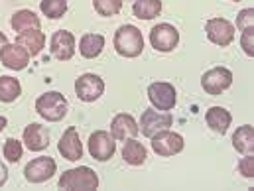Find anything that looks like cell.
I'll return each mask as SVG.
<instances>
[{
    "label": "cell",
    "mask_w": 254,
    "mask_h": 191,
    "mask_svg": "<svg viewBox=\"0 0 254 191\" xmlns=\"http://www.w3.org/2000/svg\"><path fill=\"white\" fill-rule=\"evenodd\" d=\"M115 50L119 56L123 58H138L144 52V38L142 32L132 26V24H125L117 30L115 34Z\"/></svg>",
    "instance_id": "6da1fadb"
},
{
    "label": "cell",
    "mask_w": 254,
    "mask_h": 191,
    "mask_svg": "<svg viewBox=\"0 0 254 191\" xmlns=\"http://www.w3.org/2000/svg\"><path fill=\"white\" fill-rule=\"evenodd\" d=\"M67 109H69L67 99L58 91H48V93H44L36 99V113L42 119L50 121V123L64 121L65 115H67Z\"/></svg>",
    "instance_id": "7a4b0ae2"
},
{
    "label": "cell",
    "mask_w": 254,
    "mask_h": 191,
    "mask_svg": "<svg viewBox=\"0 0 254 191\" xmlns=\"http://www.w3.org/2000/svg\"><path fill=\"white\" fill-rule=\"evenodd\" d=\"M58 186L62 190H81V191H93L99 188V176L87 168V166H81V168H73V170H67L62 174Z\"/></svg>",
    "instance_id": "3957f363"
},
{
    "label": "cell",
    "mask_w": 254,
    "mask_h": 191,
    "mask_svg": "<svg viewBox=\"0 0 254 191\" xmlns=\"http://www.w3.org/2000/svg\"><path fill=\"white\" fill-rule=\"evenodd\" d=\"M150 44L156 52H162V54H168V52H174L180 44V32L176 26L172 24H158L152 28L150 32Z\"/></svg>",
    "instance_id": "277c9868"
},
{
    "label": "cell",
    "mask_w": 254,
    "mask_h": 191,
    "mask_svg": "<svg viewBox=\"0 0 254 191\" xmlns=\"http://www.w3.org/2000/svg\"><path fill=\"white\" fill-rule=\"evenodd\" d=\"M89 154L93 156V160L97 162H107L115 156L117 152V140L113 138L111 132L107 130H97L89 136Z\"/></svg>",
    "instance_id": "5b68a950"
},
{
    "label": "cell",
    "mask_w": 254,
    "mask_h": 191,
    "mask_svg": "<svg viewBox=\"0 0 254 191\" xmlns=\"http://www.w3.org/2000/svg\"><path fill=\"white\" fill-rule=\"evenodd\" d=\"M148 99L152 103L154 109L158 111H166L170 113L176 103H178V95H176V89L172 83H166V81H156L148 87Z\"/></svg>",
    "instance_id": "8992f818"
},
{
    "label": "cell",
    "mask_w": 254,
    "mask_h": 191,
    "mask_svg": "<svg viewBox=\"0 0 254 191\" xmlns=\"http://www.w3.org/2000/svg\"><path fill=\"white\" fill-rule=\"evenodd\" d=\"M152 150L158 154V156H164V158H170V156H176L184 150V136L178 134V132H172V130H160L152 136Z\"/></svg>",
    "instance_id": "52a82bcc"
},
{
    "label": "cell",
    "mask_w": 254,
    "mask_h": 191,
    "mask_svg": "<svg viewBox=\"0 0 254 191\" xmlns=\"http://www.w3.org/2000/svg\"><path fill=\"white\" fill-rule=\"evenodd\" d=\"M233 85V73L227 67H213L207 73H203L201 77V87L205 89V93L217 97L223 91H227Z\"/></svg>",
    "instance_id": "ba28073f"
},
{
    "label": "cell",
    "mask_w": 254,
    "mask_h": 191,
    "mask_svg": "<svg viewBox=\"0 0 254 191\" xmlns=\"http://www.w3.org/2000/svg\"><path fill=\"white\" fill-rule=\"evenodd\" d=\"M56 170H58L56 160L50 158V156H42V158H36V160H32V162L26 164L24 178L30 184H44V182H48V180L54 178Z\"/></svg>",
    "instance_id": "9c48e42d"
},
{
    "label": "cell",
    "mask_w": 254,
    "mask_h": 191,
    "mask_svg": "<svg viewBox=\"0 0 254 191\" xmlns=\"http://www.w3.org/2000/svg\"><path fill=\"white\" fill-rule=\"evenodd\" d=\"M205 34L209 42H213L215 46L227 48L235 40V26L225 18H211L205 24Z\"/></svg>",
    "instance_id": "30bf717a"
},
{
    "label": "cell",
    "mask_w": 254,
    "mask_h": 191,
    "mask_svg": "<svg viewBox=\"0 0 254 191\" xmlns=\"http://www.w3.org/2000/svg\"><path fill=\"white\" fill-rule=\"evenodd\" d=\"M75 93L83 103H95L105 93V81L95 73H85L75 81Z\"/></svg>",
    "instance_id": "8fae6325"
},
{
    "label": "cell",
    "mask_w": 254,
    "mask_h": 191,
    "mask_svg": "<svg viewBox=\"0 0 254 191\" xmlns=\"http://www.w3.org/2000/svg\"><path fill=\"white\" fill-rule=\"evenodd\" d=\"M172 123H174V117L170 113L158 111V109H148V111L142 113V119H140L138 128L142 130V134L146 138H152L156 132L172 127Z\"/></svg>",
    "instance_id": "7c38bea8"
},
{
    "label": "cell",
    "mask_w": 254,
    "mask_h": 191,
    "mask_svg": "<svg viewBox=\"0 0 254 191\" xmlns=\"http://www.w3.org/2000/svg\"><path fill=\"white\" fill-rule=\"evenodd\" d=\"M75 36L67 30H58L54 32L52 40H50V52L56 60L60 62H69L73 56H75Z\"/></svg>",
    "instance_id": "4fadbf2b"
},
{
    "label": "cell",
    "mask_w": 254,
    "mask_h": 191,
    "mask_svg": "<svg viewBox=\"0 0 254 191\" xmlns=\"http://www.w3.org/2000/svg\"><path fill=\"white\" fill-rule=\"evenodd\" d=\"M30 54L18 44H6L0 52V64L12 71H22L30 64Z\"/></svg>",
    "instance_id": "5bb4252c"
},
{
    "label": "cell",
    "mask_w": 254,
    "mask_h": 191,
    "mask_svg": "<svg viewBox=\"0 0 254 191\" xmlns=\"http://www.w3.org/2000/svg\"><path fill=\"white\" fill-rule=\"evenodd\" d=\"M58 150H60V154L64 156L65 160H69V162H77V160L83 158V144H81L77 128L71 127L65 130L64 136L60 138Z\"/></svg>",
    "instance_id": "9a60e30c"
},
{
    "label": "cell",
    "mask_w": 254,
    "mask_h": 191,
    "mask_svg": "<svg viewBox=\"0 0 254 191\" xmlns=\"http://www.w3.org/2000/svg\"><path fill=\"white\" fill-rule=\"evenodd\" d=\"M138 132H140V128H138L136 119L132 115H127V113L117 115L113 119V123H111V134L119 142H127L130 138H136Z\"/></svg>",
    "instance_id": "2e32d148"
},
{
    "label": "cell",
    "mask_w": 254,
    "mask_h": 191,
    "mask_svg": "<svg viewBox=\"0 0 254 191\" xmlns=\"http://www.w3.org/2000/svg\"><path fill=\"white\" fill-rule=\"evenodd\" d=\"M24 142H26L28 150L42 152L50 146V130L38 123H32L24 128Z\"/></svg>",
    "instance_id": "e0dca14e"
},
{
    "label": "cell",
    "mask_w": 254,
    "mask_h": 191,
    "mask_svg": "<svg viewBox=\"0 0 254 191\" xmlns=\"http://www.w3.org/2000/svg\"><path fill=\"white\" fill-rule=\"evenodd\" d=\"M16 44L22 46L32 58L38 56L44 48H46V34L38 30H28V32H22L18 38H16Z\"/></svg>",
    "instance_id": "ac0fdd59"
},
{
    "label": "cell",
    "mask_w": 254,
    "mask_h": 191,
    "mask_svg": "<svg viewBox=\"0 0 254 191\" xmlns=\"http://www.w3.org/2000/svg\"><path fill=\"white\" fill-rule=\"evenodd\" d=\"M205 121H207V125L209 128L213 130V132H217V134H225L229 127H231V123H233V117H231V113L227 111V109H223V107H211L209 111H207V115H205Z\"/></svg>",
    "instance_id": "d6986e66"
},
{
    "label": "cell",
    "mask_w": 254,
    "mask_h": 191,
    "mask_svg": "<svg viewBox=\"0 0 254 191\" xmlns=\"http://www.w3.org/2000/svg\"><path fill=\"white\" fill-rule=\"evenodd\" d=\"M105 48V38L101 34H83V38L79 40V54L85 60H95L103 54Z\"/></svg>",
    "instance_id": "ffe728a7"
},
{
    "label": "cell",
    "mask_w": 254,
    "mask_h": 191,
    "mask_svg": "<svg viewBox=\"0 0 254 191\" xmlns=\"http://www.w3.org/2000/svg\"><path fill=\"white\" fill-rule=\"evenodd\" d=\"M233 146L237 152L241 154H254V128L251 125L237 128V132L233 134Z\"/></svg>",
    "instance_id": "44dd1931"
},
{
    "label": "cell",
    "mask_w": 254,
    "mask_h": 191,
    "mask_svg": "<svg viewBox=\"0 0 254 191\" xmlns=\"http://www.w3.org/2000/svg\"><path fill=\"white\" fill-rule=\"evenodd\" d=\"M10 26L14 28V32H20V34L22 32H28V30H38L40 28V18L32 10H18L12 16Z\"/></svg>",
    "instance_id": "7402d4cb"
},
{
    "label": "cell",
    "mask_w": 254,
    "mask_h": 191,
    "mask_svg": "<svg viewBox=\"0 0 254 191\" xmlns=\"http://www.w3.org/2000/svg\"><path fill=\"white\" fill-rule=\"evenodd\" d=\"M123 158H125V162H127L128 166H142L146 162V158H148V152H146V148L138 140L130 138V140L125 142Z\"/></svg>",
    "instance_id": "603a6c76"
},
{
    "label": "cell",
    "mask_w": 254,
    "mask_h": 191,
    "mask_svg": "<svg viewBox=\"0 0 254 191\" xmlns=\"http://www.w3.org/2000/svg\"><path fill=\"white\" fill-rule=\"evenodd\" d=\"M162 12V0H134L132 14L138 20H152Z\"/></svg>",
    "instance_id": "cb8c5ba5"
},
{
    "label": "cell",
    "mask_w": 254,
    "mask_h": 191,
    "mask_svg": "<svg viewBox=\"0 0 254 191\" xmlns=\"http://www.w3.org/2000/svg\"><path fill=\"white\" fill-rule=\"evenodd\" d=\"M22 93V87H20V81L10 77V75H2L0 77V101L2 103H12L20 97Z\"/></svg>",
    "instance_id": "d4e9b609"
},
{
    "label": "cell",
    "mask_w": 254,
    "mask_h": 191,
    "mask_svg": "<svg viewBox=\"0 0 254 191\" xmlns=\"http://www.w3.org/2000/svg\"><path fill=\"white\" fill-rule=\"evenodd\" d=\"M40 10L48 18L58 20V18H62L67 12V0H42L40 2Z\"/></svg>",
    "instance_id": "484cf974"
},
{
    "label": "cell",
    "mask_w": 254,
    "mask_h": 191,
    "mask_svg": "<svg viewBox=\"0 0 254 191\" xmlns=\"http://www.w3.org/2000/svg\"><path fill=\"white\" fill-rule=\"evenodd\" d=\"M93 6H95V12L99 16L111 18L123 10V0H93Z\"/></svg>",
    "instance_id": "4316f807"
},
{
    "label": "cell",
    "mask_w": 254,
    "mask_h": 191,
    "mask_svg": "<svg viewBox=\"0 0 254 191\" xmlns=\"http://www.w3.org/2000/svg\"><path fill=\"white\" fill-rule=\"evenodd\" d=\"M2 154L4 158L10 162V164H18L22 154H24V148H22V142H18L16 138H8L4 142V148H2Z\"/></svg>",
    "instance_id": "83f0119b"
},
{
    "label": "cell",
    "mask_w": 254,
    "mask_h": 191,
    "mask_svg": "<svg viewBox=\"0 0 254 191\" xmlns=\"http://www.w3.org/2000/svg\"><path fill=\"white\" fill-rule=\"evenodd\" d=\"M241 48H243V52H245L249 58H254V26L253 28L243 30V36H241Z\"/></svg>",
    "instance_id": "f1b7e54d"
},
{
    "label": "cell",
    "mask_w": 254,
    "mask_h": 191,
    "mask_svg": "<svg viewBox=\"0 0 254 191\" xmlns=\"http://www.w3.org/2000/svg\"><path fill=\"white\" fill-rule=\"evenodd\" d=\"M254 26V8H245L239 12L237 16V28L243 32L247 28H253Z\"/></svg>",
    "instance_id": "f546056e"
},
{
    "label": "cell",
    "mask_w": 254,
    "mask_h": 191,
    "mask_svg": "<svg viewBox=\"0 0 254 191\" xmlns=\"http://www.w3.org/2000/svg\"><path fill=\"white\" fill-rule=\"evenodd\" d=\"M239 172L243 174V178L253 180L254 178V154H247V156L239 162Z\"/></svg>",
    "instance_id": "4dcf8cb0"
},
{
    "label": "cell",
    "mask_w": 254,
    "mask_h": 191,
    "mask_svg": "<svg viewBox=\"0 0 254 191\" xmlns=\"http://www.w3.org/2000/svg\"><path fill=\"white\" fill-rule=\"evenodd\" d=\"M6 182H8V168L0 162V188H2Z\"/></svg>",
    "instance_id": "1f68e13d"
},
{
    "label": "cell",
    "mask_w": 254,
    "mask_h": 191,
    "mask_svg": "<svg viewBox=\"0 0 254 191\" xmlns=\"http://www.w3.org/2000/svg\"><path fill=\"white\" fill-rule=\"evenodd\" d=\"M6 44H8V38H6V36L0 32V52H2V48H4Z\"/></svg>",
    "instance_id": "d6a6232c"
},
{
    "label": "cell",
    "mask_w": 254,
    "mask_h": 191,
    "mask_svg": "<svg viewBox=\"0 0 254 191\" xmlns=\"http://www.w3.org/2000/svg\"><path fill=\"white\" fill-rule=\"evenodd\" d=\"M6 125H8V121H6V117H0V132L6 128Z\"/></svg>",
    "instance_id": "836d02e7"
},
{
    "label": "cell",
    "mask_w": 254,
    "mask_h": 191,
    "mask_svg": "<svg viewBox=\"0 0 254 191\" xmlns=\"http://www.w3.org/2000/svg\"><path fill=\"white\" fill-rule=\"evenodd\" d=\"M233 2H241V0H233Z\"/></svg>",
    "instance_id": "e575fe53"
}]
</instances>
